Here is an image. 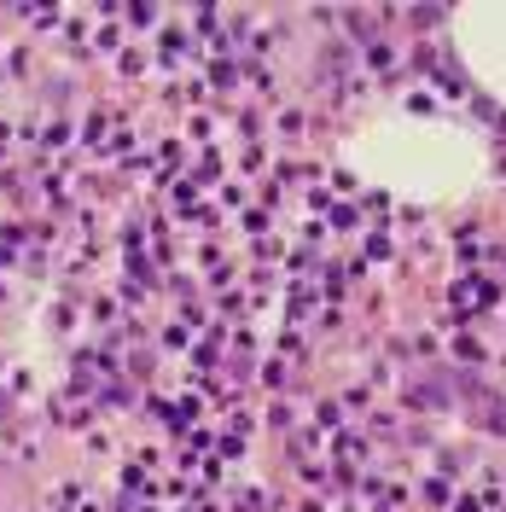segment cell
I'll use <instances>...</instances> for the list:
<instances>
[{"instance_id":"obj_1","label":"cell","mask_w":506,"mask_h":512,"mask_svg":"<svg viewBox=\"0 0 506 512\" xmlns=\"http://www.w3.org/2000/svg\"><path fill=\"white\" fill-rule=\"evenodd\" d=\"M0 512H6V489H0Z\"/></svg>"}]
</instances>
